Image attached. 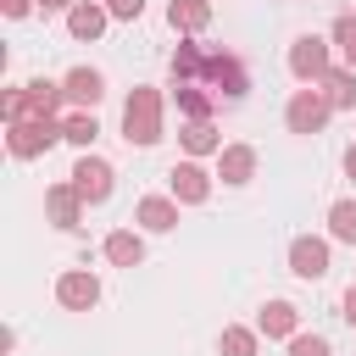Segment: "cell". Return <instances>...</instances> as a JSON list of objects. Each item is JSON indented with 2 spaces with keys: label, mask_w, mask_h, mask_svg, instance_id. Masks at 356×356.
<instances>
[{
  "label": "cell",
  "mask_w": 356,
  "mask_h": 356,
  "mask_svg": "<svg viewBox=\"0 0 356 356\" xmlns=\"http://www.w3.org/2000/svg\"><path fill=\"white\" fill-rule=\"evenodd\" d=\"M122 139L128 145H156L161 139V89H150V83L128 89V100H122Z\"/></svg>",
  "instance_id": "1"
},
{
  "label": "cell",
  "mask_w": 356,
  "mask_h": 356,
  "mask_svg": "<svg viewBox=\"0 0 356 356\" xmlns=\"http://www.w3.org/2000/svg\"><path fill=\"white\" fill-rule=\"evenodd\" d=\"M200 83L217 95V100H245L250 95V67L234 56V50H206V67H200Z\"/></svg>",
  "instance_id": "2"
},
{
  "label": "cell",
  "mask_w": 356,
  "mask_h": 356,
  "mask_svg": "<svg viewBox=\"0 0 356 356\" xmlns=\"http://www.w3.org/2000/svg\"><path fill=\"white\" fill-rule=\"evenodd\" d=\"M56 139H67L61 117H17V122H6V150H11L17 161H33V156H44Z\"/></svg>",
  "instance_id": "3"
},
{
  "label": "cell",
  "mask_w": 356,
  "mask_h": 356,
  "mask_svg": "<svg viewBox=\"0 0 356 356\" xmlns=\"http://www.w3.org/2000/svg\"><path fill=\"white\" fill-rule=\"evenodd\" d=\"M328 117H334V100L323 95V83L295 89V95H289V106H284V128H289V134H323V128H328Z\"/></svg>",
  "instance_id": "4"
},
{
  "label": "cell",
  "mask_w": 356,
  "mask_h": 356,
  "mask_svg": "<svg viewBox=\"0 0 356 356\" xmlns=\"http://www.w3.org/2000/svg\"><path fill=\"white\" fill-rule=\"evenodd\" d=\"M289 72L295 83H323L334 72V39H317V33H300L289 44Z\"/></svg>",
  "instance_id": "5"
},
{
  "label": "cell",
  "mask_w": 356,
  "mask_h": 356,
  "mask_svg": "<svg viewBox=\"0 0 356 356\" xmlns=\"http://www.w3.org/2000/svg\"><path fill=\"white\" fill-rule=\"evenodd\" d=\"M67 178H72V189H78L89 206H100V200L117 189V167H111L106 156H89V150L72 161V172H67Z\"/></svg>",
  "instance_id": "6"
},
{
  "label": "cell",
  "mask_w": 356,
  "mask_h": 356,
  "mask_svg": "<svg viewBox=\"0 0 356 356\" xmlns=\"http://www.w3.org/2000/svg\"><path fill=\"white\" fill-rule=\"evenodd\" d=\"M167 184H172V200H178V206H206V200H211V172H206L195 156H184V161L167 172Z\"/></svg>",
  "instance_id": "7"
},
{
  "label": "cell",
  "mask_w": 356,
  "mask_h": 356,
  "mask_svg": "<svg viewBox=\"0 0 356 356\" xmlns=\"http://www.w3.org/2000/svg\"><path fill=\"white\" fill-rule=\"evenodd\" d=\"M56 300H61L67 312H95V306H100V278H95L89 267H67V273L56 278Z\"/></svg>",
  "instance_id": "8"
},
{
  "label": "cell",
  "mask_w": 356,
  "mask_h": 356,
  "mask_svg": "<svg viewBox=\"0 0 356 356\" xmlns=\"http://www.w3.org/2000/svg\"><path fill=\"white\" fill-rule=\"evenodd\" d=\"M289 273L295 278H328V239H317V234H295L289 239Z\"/></svg>",
  "instance_id": "9"
},
{
  "label": "cell",
  "mask_w": 356,
  "mask_h": 356,
  "mask_svg": "<svg viewBox=\"0 0 356 356\" xmlns=\"http://www.w3.org/2000/svg\"><path fill=\"white\" fill-rule=\"evenodd\" d=\"M83 206H89V200L72 189V178L44 189V211H50V222H56V228H78V222H83Z\"/></svg>",
  "instance_id": "10"
},
{
  "label": "cell",
  "mask_w": 356,
  "mask_h": 356,
  "mask_svg": "<svg viewBox=\"0 0 356 356\" xmlns=\"http://www.w3.org/2000/svg\"><path fill=\"white\" fill-rule=\"evenodd\" d=\"M178 145H184V156H217L222 150V134H217V122L211 117H184V128H178Z\"/></svg>",
  "instance_id": "11"
},
{
  "label": "cell",
  "mask_w": 356,
  "mask_h": 356,
  "mask_svg": "<svg viewBox=\"0 0 356 356\" xmlns=\"http://www.w3.org/2000/svg\"><path fill=\"white\" fill-rule=\"evenodd\" d=\"M134 222H139L145 234H172V228H178V200H172V195H145V200L134 206Z\"/></svg>",
  "instance_id": "12"
},
{
  "label": "cell",
  "mask_w": 356,
  "mask_h": 356,
  "mask_svg": "<svg viewBox=\"0 0 356 356\" xmlns=\"http://www.w3.org/2000/svg\"><path fill=\"white\" fill-rule=\"evenodd\" d=\"M106 22H111V11H106L100 0H78V6L67 11V33L83 39V44H95V39L106 33Z\"/></svg>",
  "instance_id": "13"
},
{
  "label": "cell",
  "mask_w": 356,
  "mask_h": 356,
  "mask_svg": "<svg viewBox=\"0 0 356 356\" xmlns=\"http://www.w3.org/2000/svg\"><path fill=\"white\" fill-rule=\"evenodd\" d=\"M61 89H67V100L83 106V111H95V106L106 100V78H100L95 67H72V72L61 78Z\"/></svg>",
  "instance_id": "14"
},
{
  "label": "cell",
  "mask_w": 356,
  "mask_h": 356,
  "mask_svg": "<svg viewBox=\"0 0 356 356\" xmlns=\"http://www.w3.org/2000/svg\"><path fill=\"white\" fill-rule=\"evenodd\" d=\"M217 178L234 184V189L250 184V178H256V150H250V145H222V150H217Z\"/></svg>",
  "instance_id": "15"
},
{
  "label": "cell",
  "mask_w": 356,
  "mask_h": 356,
  "mask_svg": "<svg viewBox=\"0 0 356 356\" xmlns=\"http://www.w3.org/2000/svg\"><path fill=\"white\" fill-rule=\"evenodd\" d=\"M256 328H261L267 339H295V334H300V312H295L289 300H267L261 317H256Z\"/></svg>",
  "instance_id": "16"
},
{
  "label": "cell",
  "mask_w": 356,
  "mask_h": 356,
  "mask_svg": "<svg viewBox=\"0 0 356 356\" xmlns=\"http://www.w3.org/2000/svg\"><path fill=\"white\" fill-rule=\"evenodd\" d=\"M211 22V0H167V28L172 33H200Z\"/></svg>",
  "instance_id": "17"
},
{
  "label": "cell",
  "mask_w": 356,
  "mask_h": 356,
  "mask_svg": "<svg viewBox=\"0 0 356 356\" xmlns=\"http://www.w3.org/2000/svg\"><path fill=\"white\" fill-rule=\"evenodd\" d=\"M172 100H178L184 117H217V106H222L206 83H172Z\"/></svg>",
  "instance_id": "18"
},
{
  "label": "cell",
  "mask_w": 356,
  "mask_h": 356,
  "mask_svg": "<svg viewBox=\"0 0 356 356\" xmlns=\"http://www.w3.org/2000/svg\"><path fill=\"white\" fill-rule=\"evenodd\" d=\"M106 261H111V267H139V261H145V239H139L134 228L106 234Z\"/></svg>",
  "instance_id": "19"
},
{
  "label": "cell",
  "mask_w": 356,
  "mask_h": 356,
  "mask_svg": "<svg viewBox=\"0 0 356 356\" xmlns=\"http://www.w3.org/2000/svg\"><path fill=\"white\" fill-rule=\"evenodd\" d=\"M22 89H28V117H56L61 100H67V89L50 83V78H33V83H22Z\"/></svg>",
  "instance_id": "20"
},
{
  "label": "cell",
  "mask_w": 356,
  "mask_h": 356,
  "mask_svg": "<svg viewBox=\"0 0 356 356\" xmlns=\"http://www.w3.org/2000/svg\"><path fill=\"white\" fill-rule=\"evenodd\" d=\"M323 95L334 100V111H356V67H334L323 78Z\"/></svg>",
  "instance_id": "21"
},
{
  "label": "cell",
  "mask_w": 356,
  "mask_h": 356,
  "mask_svg": "<svg viewBox=\"0 0 356 356\" xmlns=\"http://www.w3.org/2000/svg\"><path fill=\"white\" fill-rule=\"evenodd\" d=\"M200 67H206V50L189 44V39H178V50H172V83H200Z\"/></svg>",
  "instance_id": "22"
},
{
  "label": "cell",
  "mask_w": 356,
  "mask_h": 356,
  "mask_svg": "<svg viewBox=\"0 0 356 356\" xmlns=\"http://www.w3.org/2000/svg\"><path fill=\"white\" fill-rule=\"evenodd\" d=\"M328 239L356 245V200H334L328 206Z\"/></svg>",
  "instance_id": "23"
},
{
  "label": "cell",
  "mask_w": 356,
  "mask_h": 356,
  "mask_svg": "<svg viewBox=\"0 0 356 356\" xmlns=\"http://www.w3.org/2000/svg\"><path fill=\"white\" fill-rule=\"evenodd\" d=\"M61 128H67V145H78V150H89V145L100 139L95 111H72V117H61Z\"/></svg>",
  "instance_id": "24"
},
{
  "label": "cell",
  "mask_w": 356,
  "mask_h": 356,
  "mask_svg": "<svg viewBox=\"0 0 356 356\" xmlns=\"http://www.w3.org/2000/svg\"><path fill=\"white\" fill-rule=\"evenodd\" d=\"M256 334H261V328H239V323H234V328L217 334V350H222V356H256Z\"/></svg>",
  "instance_id": "25"
},
{
  "label": "cell",
  "mask_w": 356,
  "mask_h": 356,
  "mask_svg": "<svg viewBox=\"0 0 356 356\" xmlns=\"http://www.w3.org/2000/svg\"><path fill=\"white\" fill-rule=\"evenodd\" d=\"M289 356H334V345L323 334H295L289 339Z\"/></svg>",
  "instance_id": "26"
},
{
  "label": "cell",
  "mask_w": 356,
  "mask_h": 356,
  "mask_svg": "<svg viewBox=\"0 0 356 356\" xmlns=\"http://www.w3.org/2000/svg\"><path fill=\"white\" fill-rule=\"evenodd\" d=\"M328 39H334V50H350V44H356V11H345V17H334V28H328Z\"/></svg>",
  "instance_id": "27"
},
{
  "label": "cell",
  "mask_w": 356,
  "mask_h": 356,
  "mask_svg": "<svg viewBox=\"0 0 356 356\" xmlns=\"http://www.w3.org/2000/svg\"><path fill=\"white\" fill-rule=\"evenodd\" d=\"M111 17H122V22H139V11H145V0H100Z\"/></svg>",
  "instance_id": "28"
},
{
  "label": "cell",
  "mask_w": 356,
  "mask_h": 356,
  "mask_svg": "<svg viewBox=\"0 0 356 356\" xmlns=\"http://www.w3.org/2000/svg\"><path fill=\"white\" fill-rule=\"evenodd\" d=\"M339 317H345V323H350V328H356V284H350V289H345V295H339Z\"/></svg>",
  "instance_id": "29"
},
{
  "label": "cell",
  "mask_w": 356,
  "mask_h": 356,
  "mask_svg": "<svg viewBox=\"0 0 356 356\" xmlns=\"http://www.w3.org/2000/svg\"><path fill=\"white\" fill-rule=\"evenodd\" d=\"M33 6H39V0H0V11H6V17H28Z\"/></svg>",
  "instance_id": "30"
},
{
  "label": "cell",
  "mask_w": 356,
  "mask_h": 356,
  "mask_svg": "<svg viewBox=\"0 0 356 356\" xmlns=\"http://www.w3.org/2000/svg\"><path fill=\"white\" fill-rule=\"evenodd\" d=\"M345 178H356V139L345 145Z\"/></svg>",
  "instance_id": "31"
},
{
  "label": "cell",
  "mask_w": 356,
  "mask_h": 356,
  "mask_svg": "<svg viewBox=\"0 0 356 356\" xmlns=\"http://www.w3.org/2000/svg\"><path fill=\"white\" fill-rule=\"evenodd\" d=\"M78 0H39V11H72Z\"/></svg>",
  "instance_id": "32"
},
{
  "label": "cell",
  "mask_w": 356,
  "mask_h": 356,
  "mask_svg": "<svg viewBox=\"0 0 356 356\" xmlns=\"http://www.w3.org/2000/svg\"><path fill=\"white\" fill-rule=\"evenodd\" d=\"M345 67H356V44H350V50H345Z\"/></svg>",
  "instance_id": "33"
}]
</instances>
